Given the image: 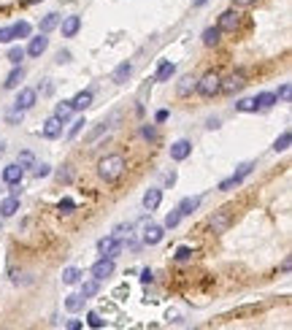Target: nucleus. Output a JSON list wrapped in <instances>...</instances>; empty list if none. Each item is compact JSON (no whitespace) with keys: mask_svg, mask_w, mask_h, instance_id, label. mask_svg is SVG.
Listing matches in <instances>:
<instances>
[{"mask_svg":"<svg viewBox=\"0 0 292 330\" xmlns=\"http://www.w3.org/2000/svg\"><path fill=\"white\" fill-rule=\"evenodd\" d=\"M125 171H127V160L122 155H106L98 163V176L103 182H117Z\"/></svg>","mask_w":292,"mask_h":330,"instance_id":"nucleus-1","label":"nucleus"},{"mask_svg":"<svg viewBox=\"0 0 292 330\" xmlns=\"http://www.w3.org/2000/svg\"><path fill=\"white\" fill-rule=\"evenodd\" d=\"M219 87H222V76L216 71H211V73H206L203 79H197V84H195V90L200 92L203 98H214V95H219Z\"/></svg>","mask_w":292,"mask_h":330,"instance_id":"nucleus-2","label":"nucleus"},{"mask_svg":"<svg viewBox=\"0 0 292 330\" xmlns=\"http://www.w3.org/2000/svg\"><path fill=\"white\" fill-rule=\"evenodd\" d=\"M230 222H233V211L230 209H219V211H214V216H211V230L214 233H224L230 228Z\"/></svg>","mask_w":292,"mask_h":330,"instance_id":"nucleus-3","label":"nucleus"},{"mask_svg":"<svg viewBox=\"0 0 292 330\" xmlns=\"http://www.w3.org/2000/svg\"><path fill=\"white\" fill-rule=\"evenodd\" d=\"M111 273H114V260L111 257H100L95 266H92V279H98V281L108 279Z\"/></svg>","mask_w":292,"mask_h":330,"instance_id":"nucleus-4","label":"nucleus"},{"mask_svg":"<svg viewBox=\"0 0 292 330\" xmlns=\"http://www.w3.org/2000/svg\"><path fill=\"white\" fill-rule=\"evenodd\" d=\"M238 25H241V14L238 11H224L219 16V25H216V27H219L222 33H235V30H238Z\"/></svg>","mask_w":292,"mask_h":330,"instance_id":"nucleus-5","label":"nucleus"},{"mask_svg":"<svg viewBox=\"0 0 292 330\" xmlns=\"http://www.w3.org/2000/svg\"><path fill=\"white\" fill-rule=\"evenodd\" d=\"M252 163H243V165H238V171H235L230 179H224V182L219 184V190H230V187H235V184H241L243 182V179H246L249 173H252Z\"/></svg>","mask_w":292,"mask_h":330,"instance_id":"nucleus-6","label":"nucleus"},{"mask_svg":"<svg viewBox=\"0 0 292 330\" xmlns=\"http://www.w3.org/2000/svg\"><path fill=\"white\" fill-rule=\"evenodd\" d=\"M190 155H192V144L187 138H178L176 144H171V160H176V163H182Z\"/></svg>","mask_w":292,"mask_h":330,"instance_id":"nucleus-7","label":"nucleus"},{"mask_svg":"<svg viewBox=\"0 0 292 330\" xmlns=\"http://www.w3.org/2000/svg\"><path fill=\"white\" fill-rule=\"evenodd\" d=\"M35 100H38V92L35 90H22L19 95H16V103H14V108H19V111H27V108H33L35 106Z\"/></svg>","mask_w":292,"mask_h":330,"instance_id":"nucleus-8","label":"nucleus"},{"mask_svg":"<svg viewBox=\"0 0 292 330\" xmlns=\"http://www.w3.org/2000/svg\"><path fill=\"white\" fill-rule=\"evenodd\" d=\"M98 249L103 252V257H111V260H114L117 254L122 252V241H117V238H111V235H108V238H100V241H98Z\"/></svg>","mask_w":292,"mask_h":330,"instance_id":"nucleus-9","label":"nucleus"},{"mask_svg":"<svg viewBox=\"0 0 292 330\" xmlns=\"http://www.w3.org/2000/svg\"><path fill=\"white\" fill-rule=\"evenodd\" d=\"M243 84H246V79H243V73H233V76L228 79H222V87L219 92H228V95H233V92H238Z\"/></svg>","mask_w":292,"mask_h":330,"instance_id":"nucleus-10","label":"nucleus"},{"mask_svg":"<svg viewBox=\"0 0 292 330\" xmlns=\"http://www.w3.org/2000/svg\"><path fill=\"white\" fill-rule=\"evenodd\" d=\"M46 49H49V38H46V33H41L38 38L30 41V46L25 49V54H30V57H41Z\"/></svg>","mask_w":292,"mask_h":330,"instance_id":"nucleus-11","label":"nucleus"},{"mask_svg":"<svg viewBox=\"0 0 292 330\" xmlns=\"http://www.w3.org/2000/svg\"><path fill=\"white\" fill-rule=\"evenodd\" d=\"M62 133V122L57 119V117H49L43 122V127H41V136L43 138H57Z\"/></svg>","mask_w":292,"mask_h":330,"instance_id":"nucleus-12","label":"nucleus"},{"mask_svg":"<svg viewBox=\"0 0 292 330\" xmlns=\"http://www.w3.org/2000/svg\"><path fill=\"white\" fill-rule=\"evenodd\" d=\"M22 176H25V168H19L16 163H11V165L3 168V182H6V184H19Z\"/></svg>","mask_w":292,"mask_h":330,"instance_id":"nucleus-13","label":"nucleus"},{"mask_svg":"<svg viewBox=\"0 0 292 330\" xmlns=\"http://www.w3.org/2000/svg\"><path fill=\"white\" fill-rule=\"evenodd\" d=\"M79 27H81V16H65L62 25H60V30L65 38H73V35L79 33Z\"/></svg>","mask_w":292,"mask_h":330,"instance_id":"nucleus-14","label":"nucleus"},{"mask_svg":"<svg viewBox=\"0 0 292 330\" xmlns=\"http://www.w3.org/2000/svg\"><path fill=\"white\" fill-rule=\"evenodd\" d=\"M163 241V228L160 225H146L144 230V244H149V247H154V244Z\"/></svg>","mask_w":292,"mask_h":330,"instance_id":"nucleus-15","label":"nucleus"},{"mask_svg":"<svg viewBox=\"0 0 292 330\" xmlns=\"http://www.w3.org/2000/svg\"><path fill=\"white\" fill-rule=\"evenodd\" d=\"M16 211H19V197H16V195L6 197V201L0 203V216H6V219H8V216H14Z\"/></svg>","mask_w":292,"mask_h":330,"instance_id":"nucleus-16","label":"nucleus"},{"mask_svg":"<svg viewBox=\"0 0 292 330\" xmlns=\"http://www.w3.org/2000/svg\"><path fill=\"white\" fill-rule=\"evenodd\" d=\"M160 203H163V192L160 190H146L144 192V209L146 211H154Z\"/></svg>","mask_w":292,"mask_h":330,"instance_id":"nucleus-17","label":"nucleus"},{"mask_svg":"<svg viewBox=\"0 0 292 330\" xmlns=\"http://www.w3.org/2000/svg\"><path fill=\"white\" fill-rule=\"evenodd\" d=\"M22 79H25V71H22V65H16V68H14L11 73H8V79L3 81V87H6V90H16Z\"/></svg>","mask_w":292,"mask_h":330,"instance_id":"nucleus-18","label":"nucleus"},{"mask_svg":"<svg viewBox=\"0 0 292 330\" xmlns=\"http://www.w3.org/2000/svg\"><path fill=\"white\" fill-rule=\"evenodd\" d=\"M197 206H200V197H184L182 203H178V214L182 216H190L197 211Z\"/></svg>","mask_w":292,"mask_h":330,"instance_id":"nucleus-19","label":"nucleus"},{"mask_svg":"<svg viewBox=\"0 0 292 330\" xmlns=\"http://www.w3.org/2000/svg\"><path fill=\"white\" fill-rule=\"evenodd\" d=\"M89 103H92V92H79V95L71 100V108H73V111H84Z\"/></svg>","mask_w":292,"mask_h":330,"instance_id":"nucleus-20","label":"nucleus"},{"mask_svg":"<svg viewBox=\"0 0 292 330\" xmlns=\"http://www.w3.org/2000/svg\"><path fill=\"white\" fill-rule=\"evenodd\" d=\"M219 38H222L219 27H206V30H203V43L206 46H216V43H219Z\"/></svg>","mask_w":292,"mask_h":330,"instance_id":"nucleus-21","label":"nucleus"},{"mask_svg":"<svg viewBox=\"0 0 292 330\" xmlns=\"http://www.w3.org/2000/svg\"><path fill=\"white\" fill-rule=\"evenodd\" d=\"M57 25H60V14H46L43 19H41V25H38V30L41 33H52Z\"/></svg>","mask_w":292,"mask_h":330,"instance_id":"nucleus-22","label":"nucleus"},{"mask_svg":"<svg viewBox=\"0 0 292 330\" xmlns=\"http://www.w3.org/2000/svg\"><path fill=\"white\" fill-rule=\"evenodd\" d=\"M130 73H133V65H130V62H122V65H117V71H114V76H111V79H114L117 84H125Z\"/></svg>","mask_w":292,"mask_h":330,"instance_id":"nucleus-23","label":"nucleus"},{"mask_svg":"<svg viewBox=\"0 0 292 330\" xmlns=\"http://www.w3.org/2000/svg\"><path fill=\"white\" fill-rule=\"evenodd\" d=\"M289 144H292V133H289V130H284V133L273 141V152H287Z\"/></svg>","mask_w":292,"mask_h":330,"instance_id":"nucleus-24","label":"nucleus"},{"mask_svg":"<svg viewBox=\"0 0 292 330\" xmlns=\"http://www.w3.org/2000/svg\"><path fill=\"white\" fill-rule=\"evenodd\" d=\"M71 114H73V108H71V100H65V103H57V108H54V117H57L62 125L71 119Z\"/></svg>","mask_w":292,"mask_h":330,"instance_id":"nucleus-25","label":"nucleus"},{"mask_svg":"<svg viewBox=\"0 0 292 330\" xmlns=\"http://www.w3.org/2000/svg\"><path fill=\"white\" fill-rule=\"evenodd\" d=\"M98 290H100V281H98V279L84 281V284H81V298H84V300H87V298H95Z\"/></svg>","mask_w":292,"mask_h":330,"instance_id":"nucleus-26","label":"nucleus"},{"mask_svg":"<svg viewBox=\"0 0 292 330\" xmlns=\"http://www.w3.org/2000/svg\"><path fill=\"white\" fill-rule=\"evenodd\" d=\"M62 281H65V284H79V281H81V271H79L76 266L65 268V271H62Z\"/></svg>","mask_w":292,"mask_h":330,"instance_id":"nucleus-27","label":"nucleus"},{"mask_svg":"<svg viewBox=\"0 0 292 330\" xmlns=\"http://www.w3.org/2000/svg\"><path fill=\"white\" fill-rule=\"evenodd\" d=\"M276 100H279V98H276V92H262V95L254 98V103H257V108H271Z\"/></svg>","mask_w":292,"mask_h":330,"instance_id":"nucleus-28","label":"nucleus"},{"mask_svg":"<svg viewBox=\"0 0 292 330\" xmlns=\"http://www.w3.org/2000/svg\"><path fill=\"white\" fill-rule=\"evenodd\" d=\"M176 73V65L173 62H163L160 65V71H157V81H168Z\"/></svg>","mask_w":292,"mask_h":330,"instance_id":"nucleus-29","label":"nucleus"},{"mask_svg":"<svg viewBox=\"0 0 292 330\" xmlns=\"http://www.w3.org/2000/svg\"><path fill=\"white\" fill-rule=\"evenodd\" d=\"M16 165L19 168H33L35 165V155L30 152V149H25V152H19V157H16Z\"/></svg>","mask_w":292,"mask_h":330,"instance_id":"nucleus-30","label":"nucleus"},{"mask_svg":"<svg viewBox=\"0 0 292 330\" xmlns=\"http://www.w3.org/2000/svg\"><path fill=\"white\" fill-rule=\"evenodd\" d=\"M65 309L68 311H81L84 309V298L81 295H68L65 298Z\"/></svg>","mask_w":292,"mask_h":330,"instance_id":"nucleus-31","label":"nucleus"},{"mask_svg":"<svg viewBox=\"0 0 292 330\" xmlns=\"http://www.w3.org/2000/svg\"><path fill=\"white\" fill-rule=\"evenodd\" d=\"M22 60H25V49H22V46H11V49H8V62L19 65Z\"/></svg>","mask_w":292,"mask_h":330,"instance_id":"nucleus-32","label":"nucleus"},{"mask_svg":"<svg viewBox=\"0 0 292 330\" xmlns=\"http://www.w3.org/2000/svg\"><path fill=\"white\" fill-rule=\"evenodd\" d=\"M87 325L95 327V330H100V327H106V319H103L98 311H89V314H87Z\"/></svg>","mask_w":292,"mask_h":330,"instance_id":"nucleus-33","label":"nucleus"},{"mask_svg":"<svg viewBox=\"0 0 292 330\" xmlns=\"http://www.w3.org/2000/svg\"><path fill=\"white\" fill-rule=\"evenodd\" d=\"M195 84H197V79H192V76L182 79V84H178V95H190V90H195Z\"/></svg>","mask_w":292,"mask_h":330,"instance_id":"nucleus-34","label":"nucleus"},{"mask_svg":"<svg viewBox=\"0 0 292 330\" xmlns=\"http://www.w3.org/2000/svg\"><path fill=\"white\" fill-rule=\"evenodd\" d=\"M11 30H14V38H27L30 35V25L19 22V25H11Z\"/></svg>","mask_w":292,"mask_h":330,"instance_id":"nucleus-35","label":"nucleus"},{"mask_svg":"<svg viewBox=\"0 0 292 330\" xmlns=\"http://www.w3.org/2000/svg\"><path fill=\"white\" fill-rule=\"evenodd\" d=\"M178 222H182V214H178V209H176V211H168V216H165V228L173 230Z\"/></svg>","mask_w":292,"mask_h":330,"instance_id":"nucleus-36","label":"nucleus"},{"mask_svg":"<svg viewBox=\"0 0 292 330\" xmlns=\"http://www.w3.org/2000/svg\"><path fill=\"white\" fill-rule=\"evenodd\" d=\"M173 257H176L178 262H187V260H192V249H190V247H178Z\"/></svg>","mask_w":292,"mask_h":330,"instance_id":"nucleus-37","label":"nucleus"},{"mask_svg":"<svg viewBox=\"0 0 292 330\" xmlns=\"http://www.w3.org/2000/svg\"><path fill=\"white\" fill-rule=\"evenodd\" d=\"M235 108H238V111H257V103H254V98H246V100L235 103Z\"/></svg>","mask_w":292,"mask_h":330,"instance_id":"nucleus-38","label":"nucleus"},{"mask_svg":"<svg viewBox=\"0 0 292 330\" xmlns=\"http://www.w3.org/2000/svg\"><path fill=\"white\" fill-rule=\"evenodd\" d=\"M84 125H87V122H84V117H79L76 122H73V127L68 130V138H76V136L81 133V130H84Z\"/></svg>","mask_w":292,"mask_h":330,"instance_id":"nucleus-39","label":"nucleus"},{"mask_svg":"<svg viewBox=\"0 0 292 330\" xmlns=\"http://www.w3.org/2000/svg\"><path fill=\"white\" fill-rule=\"evenodd\" d=\"M103 133H106V125H98V127H95V130H92V133H89V136H87V144H95V141H98V138H100Z\"/></svg>","mask_w":292,"mask_h":330,"instance_id":"nucleus-40","label":"nucleus"},{"mask_svg":"<svg viewBox=\"0 0 292 330\" xmlns=\"http://www.w3.org/2000/svg\"><path fill=\"white\" fill-rule=\"evenodd\" d=\"M8 41H14V30L11 27H0V43H8Z\"/></svg>","mask_w":292,"mask_h":330,"instance_id":"nucleus-41","label":"nucleus"},{"mask_svg":"<svg viewBox=\"0 0 292 330\" xmlns=\"http://www.w3.org/2000/svg\"><path fill=\"white\" fill-rule=\"evenodd\" d=\"M33 168H35V171H33V176H35V179H43V176H49V173H52V168H49V165H33Z\"/></svg>","mask_w":292,"mask_h":330,"instance_id":"nucleus-42","label":"nucleus"},{"mask_svg":"<svg viewBox=\"0 0 292 330\" xmlns=\"http://www.w3.org/2000/svg\"><path fill=\"white\" fill-rule=\"evenodd\" d=\"M73 209H76V203H73L71 197H65V201H60V211H62V214H71Z\"/></svg>","mask_w":292,"mask_h":330,"instance_id":"nucleus-43","label":"nucleus"},{"mask_svg":"<svg viewBox=\"0 0 292 330\" xmlns=\"http://www.w3.org/2000/svg\"><path fill=\"white\" fill-rule=\"evenodd\" d=\"M22 114H25V111H19V108H11V111H8V122H11V125H14V122H19L22 119Z\"/></svg>","mask_w":292,"mask_h":330,"instance_id":"nucleus-44","label":"nucleus"},{"mask_svg":"<svg viewBox=\"0 0 292 330\" xmlns=\"http://www.w3.org/2000/svg\"><path fill=\"white\" fill-rule=\"evenodd\" d=\"M141 136H144V138H149V141H154V138H157V130H154L152 125H146L144 130H141Z\"/></svg>","mask_w":292,"mask_h":330,"instance_id":"nucleus-45","label":"nucleus"},{"mask_svg":"<svg viewBox=\"0 0 292 330\" xmlns=\"http://www.w3.org/2000/svg\"><path fill=\"white\" fill-rule=\"evenodd\" d=\"M289 92H292L289 84H281V90H279V95H276V98H281V100H289Z\"/></svg>","mask_w":292,"mask_h":330,"instance_id":"nucleus-46","label":"nucleus"},{"mask_svg":"<svg viewBox=\"0 0 292 330\" xmlns=\"http://www.w3.org/2000/svg\"><path fill=\"white\" fill-rule=\"evenodd\" d=\"M152 279H154V273L149 271V268H146V271H141V281H144V284H149Z\"/></svg>","mask_w":292,"mask_h":330,"instance_id":"nucleus-47","label":"nucleus"},{"mask_svg":"<svg viewBox=\"0 0 292 330\" xmlns=\"http://www.w3.org/2000/svg\"><path fill=\"white\" fill-rule=\"evenodd\" d=\"M57 179H60V182H71V171H65V168H62V171H57Z\"/></svg>","mask_w":292,"mask_h":330,"instance_id":"nucleus-48","label":"nucleus"},{"mask_svg":"<svg viewBox=\"0 0 292 330\" xmlns=\"http://www.w3.org/2000/svg\"><path fill=\"white\" fill-rule=\"evenodd\" d=\"M233 3L238 6V8H246V6H252V3H257V0H233Z\"/></svg>","mask_w":292,"mask_h":330,"instance_id":"nucleus-49","label":"nucleus"},{"mask_svg":"<svg viewBox=\"0 0 292 330\" xmlns=\"http://www.w3.org/2000/svg\"><path fill=\"white\" fill-rule=\"evenodd\" d=\"M154 119H157V122H165V119H168V111H165V108H163V111H157Z\"/></svg>","mask_w":292,"mask_h":330,"instance_id":"nucleus-50","label":"nucleus"},{"mask_svg":"<svg viewBox=\"0 0 292 330\" xmlns=\"http://www.w3.org/2000/svg\"><path fill=\"white\" fill-rule=\"evenodd\" d=\"M65 327H68V330H79V327H81V322H79V319H71V322L65 325Z\"/></svg>","mask_w":292,"mask_h":330,"instance_id":"nucleus-51","label":"nucleus"},{"mask_svg":"<svg viewBox=\"0 0 292 330\" xmlns=\"http://www.w3.org/2000/svg\"><path fill=\"white\" fill-rule=\"evenodd\" d=\"M289 266H292V260H289V257H287V260H284V262H281V271H284V273H287V271H289Z\"/></svg>","mask_w":292,"mask_h":330,"instance_id":"nucleus-52","label":"nucleus"},{"mask_svg":"<svg viewBox=\"0 0 292 330\" xmlns=\"http://www.w3.org/2000/svg\"><path fill=\"white\" fill-rule=\"evenodd\" d=\"M192 3H195V6H206L209 0H192Z\"/></svg>","mask_w":292,"mask_h":330,"instance_id":"nucleus-53","label":"nucleus"},{"mask_svg":"<svg viewBox=\"0 0 292 330\" xmlns=\"http://www.w3.org/2000/svg\"><path fill=\"white\" fill-rule=\"evenodd\" d=\"M3 155H6V144L0 141V157H3Z\"/></svg>","mask_w":292,"mask_h":330,"instance_id":"nucleus-54","label":"nucleus"},{"mask_svg":"<svg viewBox=\"0 0 292 330\" xmlns=\"http://www.w3.org/2000/svg\"><path fill=\"white\" fill-rule=\"evenodd\" d=\"M30 3H35V0H30Z\"/></svg>","mask_w":292,"mask_h":330,"instance_id":"nucleus-55","label":"nucleus"}]
</instances>
